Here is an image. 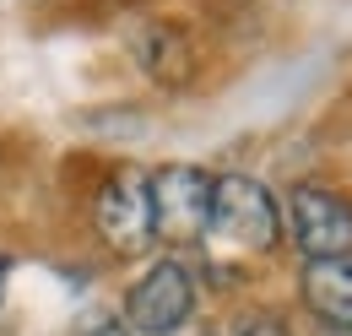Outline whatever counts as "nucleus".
Returning a JSON list of instances; mask_svg holds the SVG:
<instances>
[{"label":"nucleus","mask_w":352,"mask_h":336,"mask_svg":"<svg viewBox=\"0 0 352 336\" xmlns=\"http://www.w3.org/2000/svg\"><path fill=\"white\" fill-rule=\"evenodd\" d=\"M282 233L276 201L261 179L228 174L212 185V222H206V244L222 255H265Z\"/></svg>","instance_id":"nucleus-1"},{"label":"nucleus","mask_w":352,"mask_h":336,"mask_svg":"<svg viewBox=\"0 0 352 336\" xmlns=\"http://www.w3.org/2000/svg\"><path fill=\"white\" fill-rule=\"evenodd\" d=\"M212 174L195 163H168L146 174V196H152V233L168 244H201L206 222H212Z\"/></svg>","instance_id":"nucleus-2"},{"label":"nucleus","mask_w":352,"mask_h":336,"mask_svg":"<svg viewBox=\"0 0 352 336\" xmlns=\"http://www.w3.org/2000/svg\"><path fill=\"white\" fill-rule=\"evenodd\" d=\"M184 320H195V277L179 260H157L146 266V277H135L125 293V331L141 336H168Z\"/></svg>","instance_id":"nucleus-3"},{"label":"nucleus","mask_w":352,"mask_h":336,"mask_svg":"<svg viewBox=\"0 0 352 336\" xmlns=\"http://www.w3.org/2000/svg\"><path fill=\"white\" fill-rule=\"evenodd\" d=\"M287 222H293V244L309 260H336L352 255V201L325 190V185H293L287 196Z\"/></svg>","instance_id":"nucleus-4"},{"label":"nucleus","mask_w":352,"mask_h":336,"mask_svg":"<svg viewBox=\"0 0 352 336\" xmlns=\"http://www.w3.org/2000/svg\"><path fill=\"white\" fill-rule=\"evenodd\" d=\"M98 233L114 255H146L157 244L152 233V196H146V174L141 168H120L103 190H98Z\"/></svg>","instance_id":"nucleus-5"},{"label":"nucleus","mask_w":352,"mask_h":336,"mask_svg":"<svg viewBox=\"0 0 352 336\" xmlns=\"http://www.w3.org/2000/svg\"><path fill=\"white\" fill-rule=\"evenodd\" d=\"M304 304L325 320V331H352V255L309 260L304 266Z\"/></svg>","instance_id":"nucleus-6"},{"label":"nucleus","mask_w":352,"mask_h":336,"mask_svg":"<svg viewBox=\"0 0 352 336\" xmlns=\"http://www.w3.org/2000/svg\"><path fill=\"white\" fill-rule=\"evenodd\" d=\"M135 60H141V71H146L152 82H163V87H184V82H190V71H195L190 39L179 33L174 22H152V28H141V33H135Z\"/></svg>","instance_id":"nucleus-7"},{"label":"nucleus","mask_w":352,"mask_h":336,"mask_svg":"<svg viewBox=\"0 0 352 336\" xmlns=\"http://www.w3.org/2000/svg\"><path fill=\"white\" fill-rule=\"evenodd\" d=\"M239 336H293V331H287L276 315H244V320H239Z\"/></svg>","instance_id":"nucleus-8"},{"label":"nucleus","mask_w":352,"mask_h":336,"mask_svg":"<svg viewBox=\"0 0 352 336\" xmlns=\"http://www.w3.org/2000/svg\"><path fill=\"white\" fill-rule=\"evenodd\" d=\"M82 336H131V331H125V320H92Z\"/></svg>","instance_id":"nucleus-9"},{"label":"nucleus","mask_w":352,"mask_h":336,"mask_svg":"<svg viewBox=\"0 0 352 336\" xmlns=\"http://www.w3.org/2000/svg\"><path fill=\"white\" fill-rule=\"evenodd\" d=\"M168 336H217V331H212L206 320H184V326H179V331H168Z\"/></svg>","instance_id":"nucleus-10"},{"label":"nucleus","mask_w":352,"mask_h":336,"mask_svg":"<svg viewBox=\"0 0 352 336\" xmlns=\"http://www.w3.org/2000/svg\"><path fill=\"white\" fill-rule=\"evenodd\" d=\"M6 271H11V260H6V255H0V293H6Z\"/></svg>","instance_id":"nucleus-11"},{"label":"nucleus","mask_w":352,"mask_h":336,"mask_svg":"<svg viewBox=\"0 0 352 336\" xmlns=\"http://www.w3.org/2000/svg\"><path fill=\"white\" fill-rule=\"evenodd\" d=\"M320 336H352V331H320Z\"/></svg>","instance_id":"nucleus-12"}]
</instances>
